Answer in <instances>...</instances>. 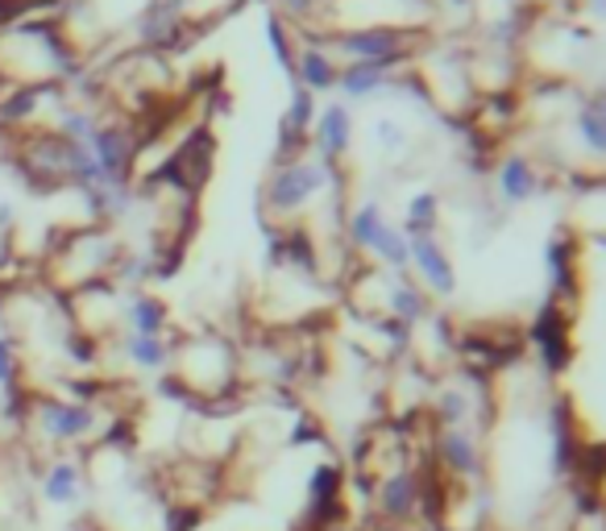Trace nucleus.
<instances>
[{
  "label": "nucleus",
  "mask_w": 606,
  "mask_h": 531,
  "mask_svg": "<svg viewBox=\"0 0 606 531\" xmlns=\"http://www.w3.org/2000/svg\"><path fill=\"white\" fill-rule=\"evenodd\" d=\"M569 179H573V208H569L573 233L606 246V171L603 174H569Z\"/></svg>",
  "instance_id": "13"
},
{
  "label": "nucleus",
  "mask_w": 606,
  "mask_h": 531,
  "mask_svg": "<svg viewBox=\"0 0 606 531\" xmlns=\"http://www.w3.org/2000/svg\"><path fill=\"white\" fill-rule=\"evenodd\" d=\"M478 0H440V9H453V13H474Z\"/></svg>",
  "instance_id": "27"
},
{
  "label": "nucleus",
  "mask_w": 606,
  "mask_h": 531,
  "mask_svg": "<svg viewBox=\"0 0 606 531\" xmlns=\"http://www.w3.org/2000/svg\"><path fill=\"white\" fill-rule=\"evenodd\" d=\"M21 370H25V361H21V341L18 337H9V332H0V391L21 386Z\"/></svg>",
  "instance_id": "24"
},
{
  "label": "nucleus",
  "mask_w": 606,
  "mask_h": 531,
  "mask_svg": "<svg viewBox=\"0 0 606 531\" xmlns=\"http://www.w3.org/2000/svg\"><path fill=\"white\" fill-rule=\"evenodd\" d=\"M171 365H175L171 374L188 386V395L200 407L233 395L237 382H242V358H237V349L225 337H212V332H200V337H188V341L175 344Z\"/></svg>",
  "instance_id": "2"
},
{
  "label": "nucleus",
  "mask_w": 606,
  "mask_h": 531,
  "mask_svg": "<svg viewBox=\"0 0 606 531\" xmlns=\"http://www.w3.org/2000/svg\"><path fill=\"white\" fill-rule=\"evenodd\" d=\"M582 13H590L594 21H606V0H582Z\"/></svg>",
  "instance_id": "26"
},
{
  "label": "nucleus",
  "mask_w": 606,
  "mask_h": 531,
  "mask_svg": "<svg viewBox=\"0 0 606 531\" xmlns=\"http://www.w3.org/2000/svg\"><path fill=\"white\" fill-rule=\"evenodd\" d=\"M25 428H30L42 444H50V449H58V453H71V449H83L88 440L100 437L104 423H100V411H96L92 403L30 391Z\"/></svg>",
  "instance_id": "4"
},
{
  "label": "nucleus",
  "mask_w": 606,
  "mask_h": 531,
  "mask_svg": "<svg viewBox=\"0 0 606 531\" xmlns=\"http://www.w3.org/2000/svg\"><path fill=\"white\" fill-rule=\"evenodd\" d=\"M440 221H445V204H440V195L436 191H416L412 200H407V208H403V233L407 237H419V233H440Z\"/></svg>",
  "instance_id": "21"
},
{
  "label": "nucleus",
  "mask_w": 606,
  "mask_h": 531,
  "mask_svg": "<svg viewBox=\"0 0 606 531\" xmlns=\"http://www.w3.org/2000/svg\"><path fill=\"white\" fill-rule=\"evenodd\" d=\"M382 316L416 332L419 324L433 320L436 312H433L428 291H424V286H419L412 274H386V291H382Z\"/></svg>",
  "instance_id": "14"
},
{
  "label": "nucleus",
  "mask_w": 606,
  "mask_h": 531,
  "mask_svg": "<svg viewBox=\"0 0 606 531\" xmlns=\"http://www.w3.org/2000/svg\"><path fill=\"white\" fill-rule=\"evenodd\" d=\"M524 344H531V353L540 358L545 374H561V370L569 365V358H573V344H569V320H565V312H561L557 300H549V307L540 312V320L528 328Z\"/></svg>",
  "instance_id": "12"
},
{
  "label": "nucleus",
  "mask_w": 606,
  "mask_h": 531,
  "mask_svg": "<svg viewBox=\"0 0 606 531\" xmlns=\"http://www.w3.org/2000/svg\"><path fill=\"white\" fill-rule=\"evenodd\" d=\"M171 353H175V341H167V337H133V332H121V358L137 374H162L171 365Z\"/></svg>",
  "instance_id": "20"
},
{
  "label": "nucleus",
  "mask_w": 606,
  "mask_h": 531,
  "mask_svg": "<svg viewBox=\"0 0 606 531\" xmlns=\"http://www.w3.org/2000/svg\"><path fill=\"white\" fill-rule=\"evenodd\" d=\"M407 274L428 291V300H453L457 286H461L453 253L433 233L407 237Z\"/></svg>",
  "instance_id": "8"
},
{
  "label": "nucleus",
  "mask_w": 606,
  "mask_h": 531,
  "mask_svg": "<svg viewBox=\"0 0 606 531\" xmlns=\"http://www.w3.org/2000/svg\"><path fill=\"white\" fill-rule=\"evenodd\" d=\"M171 328V307L162 295L154 291H130L121 300V332H133V337H167Z\"/></svg>",
  "instance_id": "17"
},
{
  "label": "nucleus",
  "mask_w": 606,
  "mask_h": 531,
  "mask_svg": "<svg viewBox=\"0 0 606 531\" xmlns=\"http://www.w3.org/2000/svg\"><path fill=\"white\" fill-rule=\"evenodd\" d=\"M200 523H204V507L191 498H175L162 511V531H200Z\"/></svg>",
  "instance_id": "23"
},
{
  "label": "nucleus",
  "mask_w": 606,
  "mask_h": 531,
  "mask_svg": "<svg viewBox=\"0 0 606 531\" xmlns=\"http://www.w3.org/2000/svg\"><path fill=\"white\" fill-rule=\"evenodd\" d=\"M540 4H549V0H540Z\"/></svg>",
  "instance_id": "31"
},
{
  "label": "nucleus",
  "mask_w": 606,
  "mask_h": 531,
  "mask_svg": "<svg viewBox=\"0 0 606 531\" xmlns=\"http://www.w3.org/2000/svg\"><path fill=\"white\" fill-rule=\"evenodd\" d=\"M133 30H137V42L146 50H171L175 42L183 38V4L179 0H150V4H142Z\"/></svg>",
  "instance_id": "15"
},
{
  "label": "nucleus",
  "mask_w": 606,
  "mask_h": 531,
  "mask_svg": "<svg viewBox=\"0 0 606 531\" xmlns=\"http://www.w3.org/2000/svg\"><path fill=\"white\" fill-rule=\"evenodd\" d=\"M321 4H324V0H321Z\"/></svg>",
  "instance_id": "32"
},
{
  "label": "nucleus",
  "mask_w": 606,
  "mask_h": 531,
  "mask_svg": "<svg viewBox=\"0 0 606 531\" xmlns=\"http://www.w3.org/2000/svg\"><path fill=\"white\" fill-rule=\"evenodd\" d=\"M262 30H266V50H270V58L279 63V71L287 76V83H295V50H300L295 25H291L274 4H266Z\"/></svg>",
  "instance_id": "19"
},
{
  "label": "nucleus",
  "mask_w": 606,
  "mask_h": 531,
  "mask_svg": "<svg viewBox=\"0 0 606 531\" xmlns=\"http://www.w3.org/2000/svg\"><path fill=\"white\" fill-rule=\"evenodd\" d=\"M92 490V474L88 461L79 453H55L38 474V498L50 511H79Z\"/></svg>",
  "instance_id": "7"
},
{
  "label": "nucleus",
  "mask_w": 606,
  "mask_h": 531,
  "mask_svg": "<svg viewBox=\"0 0 606 531\" xmlns=\"http://www.w3.org/2000/svg\"><path fill=\"white\" fill-rule=\"evenodd\" d=\"M300 50H295V83L307 88L312 95L337 92V76H341V58L324 46V34L316 30H300Z\"/></svg>",
  "instance_id": "11"
},
{
  "label": "nucleus",
  "mask_w": 606,
  "mask_h": 531,
  "mask_svg": "<svg viewBox=\"0 0 606 531\" xmlns=\"http://www.w3.org/2000/svg\"><path fill=\"white\" fill-rule=\"evenodd\" d=\"M419 38L424 34L416 25H337L324 34V46L341 63H382V67L407 71L419 55Z\"/></svg>",
  "instance_id": "3"
},
{
  "label": "nucleus",
  "mask_w": 606,
  "mask_h": 531,
  "mask_svg": "<svg viewBox=\"0 0 606 531\" xmlns=\"http://www.w3.org/2000/svg\"><path fill=\"white\" fill-rule=\"evenodd\" d=\"M403 71L395 67H382V63H341V76H337V92L345 100H370V95L391 92Z\"/></svg>",
  "instance_id": "18"
},
{
  "label": "nucleus",
  "mask_w": 606,
  "mask_h": 531,
  "mask_svg": "<svg viewBox=\"0 0 606 531\" xmlns=\"http://www.w3.org/2000/svg\"><path fill=\"white\" fill-rule=\"evenodd\" d=\"M316 113H321V95H312L307 88L291 83V95H287V109H283V125H291L295 133H312L316 125Z\"/></svg>",
  "instance_id": "22"
},
{
  "label": "nucleus",
  "mask_w": 606,
  "mask_h": 531,
  "mask_svg": "<svg viewBox=\"0 0 606 531\" xmlns=\"http://www.w3.org/2000/svg\"><path fill=\"white\" fill-rule=\"evenodd\" d=\"M545 262H549L552 300H573L577 295V266H582V237L573 228H561L545 246Z\"/></svg>",
  "instance_id": "16"
},
{
  "label": "nucleus",
  "mask_w": 606,
  "mask_h": 531,
  "mask_svg": "<svg viewBox=\"0 0 606 531\" xmlns=\"http://www.w3.org/2000/svg\"><path fill=\"white\" fill-rule=\"evenodd\" d=\"M545 188H549L545 167H540L531 154L512 150L494 162V191H498V200H503L507 208H524V204H531Z\"/></svg>",
  "instance_id": "10"
},
{
  "label": "nucleus",
  "mask_w": 606,
  "mask_h": 531,
  "mask_svg": "<svg viewBox=\"0 0 606 531\" xmlns=\"http://www.w3.org/2000/svg\"><path fill=\"white\" fill-rule=\"evenodd\" d=\"M9 88H13V83H9V76H4V67H0V95L9 92Z\"/></svg>",
  "instance_id": "29"
},
{
  "label": "nucleus",
  "mask_w": 606,
  "mask_h": 531,
  "mask_svg": "<svg viewBox=\"0 0 606 531\" xmlns=\"http://www.w3.org/2000/svg\"><path fill=\"white\" fill-rule=\"evenodd\" d=\"M565 133L573 150L582 154V174L606 171V92H582L569 104Z\"/></svg>",
  "instance_id": "6"
},
{
  "label": "nucleus",
  "mask_w": 606,
  "mask_h": 531,
  "mask_svg": "<svg viewBox=\"0 0 606 531\" xmlns=\"http://www.w3.org/2000/svg\"><path fill=\"white\" fill-rule=\"evenodd\" d=\"M4 300H9V295H4V286H0V316H4Z\"/></svg>",
  "instance_id": "30"
},
{
  "label": "nucleus",
  "mask_w": 606,
  "mask_h": 531,
  "mask_svg": "<svg viewBox=\"0 0 606 531\" xmlns=\"http://www.w3.org/2000/svg\"><path fill=\"white\" fill-rule=\"evenodd\" d=\"M88 154H92L100 183L113 191H133V171H137V137L130 121L100 116V125L88 133Z\"/></svg>",
  "instance_id": "5"
},
{
  "label": "nucleus",
  "mask_w": 606,
  "mask_h": 531,
  "mask_svg": "<svg viewBox=\"0 0 606 531\" xmlns=\"http://www.w3.org/2000/svg\"><path fill=\"white\" fill-rule=\"evenodd\" d=\"M312 154L328 162V167H341L345 158L354 154V137H358V125H354V113L345 100H328L316 113V125H312Z\"/></svg>",
  "instance_id": "9"
},
{
  "label": "nucleus",
  "mask_w": 606,
  "mask_h": 531,
  "mask_svg": "<svg viewBox=\"0 0 606 531\" xmlns=\"http://www.w3.org/2000/svg\"><path fill=\"white\" fill-rule=\"evenodd\" d=\"M321 195H341V167H328L316 154H303L291 162H274L258 195V221L270 225H303V216Z\"/></svg>",
  "instance_id": "1"
},
{
  "label": "nucleus",
  "mask_w": 606,
  "mask_h": 531,
  "mask_svg": "<svg viewBox=\"0 0 606 531\" xmlns=\"http://www.w3.org/2000/svg\"><path fill=\"white\" fill-rule=\"evenodd\" d=\"M374 146H379L382 154H391V158H395V154H403L407 150V146H412V137H407V129H403V125H399L395 116H379V121H374Z\"/></svg>",
  "instance_id": "25"
},
{
  "label": "nucleus",
  "mask_w": 606,
  "mask_h": 531,
  "mask_svg": "<svg viewBox=\"0 0 606 531\" xmlns=\"http://www.w3.org/2000/svg\"><path fill=\"white\" fill-rule=\"evenodd\" d=\"M63 531H104V528H96L92 519H71V523H63Z\"/></svg>",
  "instance_id": "28"
}]
</instances>
